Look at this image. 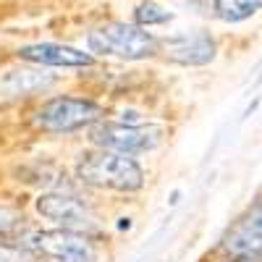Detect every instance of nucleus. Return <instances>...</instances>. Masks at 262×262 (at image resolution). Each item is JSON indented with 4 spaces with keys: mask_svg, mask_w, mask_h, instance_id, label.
<instances>
[{
    "mask_svg": "<svg viewBox=\"0 0 262 262\" xmlns=\"http://www.w3.org/2000/svg\"><path fill=\"white\" fill-rule=\"evenodd\" d=\"M71 179L90 194L137 196L147 189L149 170L139 158L84 147L71 160Z\"/></svg>",
    "mask_w": 262,
    "mask_h": 262,
    "instance_id": "1",
    "label": "nucleus"
},
{
    "mask_svg": "<svg viewBox=\"0 0 262 262\" xmlns=\"http://www.w3.org/2000/svg\"><path fill=\"white\" fill-rule=\"evenodd\" d=\"M97 194H90L79 184L71 189L37 191L32 200V215L37 221L50 223V228H66L105 238V215L100 212Z\"/></svg>",
    "mask_w": 262,
    "mask_h": 262,
    "instance_id": "2",
    "label": "nucleus"
},
{
    "mask_svg": "<svg viewBox=\"0 0 262 262\" xmlns=\"http://www.w3.org/2000/svg\"><path fill=\"white\" fill-rule=\"evenodd\" d=\"M107 118V107L97 97L60 92L37 100L27 123L34 134L42 137H74L84 134L92 123Z\"/></svg>",
    "mask_w": 262,
    "mask_h": 262,
    "instance_id": "3",
    "label": "nucleus"
},
{
    "mask_svg": "<svg viewBox=\"0 0 262 262\" xmlns=\"http://www.w3.org/2000/svg\"><path fill=\"white\" fill-rule=\"evenodd\" d=\"M86 147L118 152L128 158H142L149 152H158L170 142L173 128L160 121H147V123H121L113 118H102L92 123L84 131Z\"/></svg>",
    "mask_w": 262,
    "mask_h": 262,
    "instance_id": "4",
    "label": "nucleus"
},
{
    "mask_svg": "<svg viewBox=\"0 0 262 262\" xmlns=\"http://www.w3.org/2000/svg\"><path fill=\"white\" fill-rule=\"evenodd\" d=\"M86 53L128 63L152 60L160 55V37L131 21H105L86 34Z\"/></svg>",
    "mask_w": 262,
    "mask_h": 262,
    "instance_id": "5",
    "label": "nucleus"
},
{
    "mask_svg": "<svg viewBox=\"0 0 262 262\" xmlns=\"http://www.w3.org/2000/svg\"><path fill=\"white\" fill-rule=\"evenodd\" d=\"M24 247L45 262H105V238L66 228H34Z\"/></svg>",
    "mask_w": 262,
    "mask_h": 262,
    "instance_id": "6",
    "label": "nucleus"
},
{
    "mask_svg": "<svg viewBox=\"0 0 262 262\" xmlns=\"http://www.w3.org/2000/svg\"><path fill=\"white\" fill-rule=\"evenodd\" d=\"M217 252L228 262H262V189L226 228Z\"/></svg>",
    "mask_w": 262,
    "mask_h": 262,
    "instance_id": "7",
    "label": "nucleus"
},
{
    "mask_svg": "<svg viewBox=\"0 0 262 262\" xmlns=\"http://www.w3.org/2000/svg\"><path fill=\"white\" fill-rule=\"evenodd\" d=\"M160 55L168 63L186 66V69H202L210 66L217 55V42L210 32H181L160 39Z\"/></svg>",
    "mask_w": 262,
    "mask_h": 262,
    "instance_id": "8",
    "label": "nucleus"
},
{
    "mask_svg": "<svg viewBox=\"0 0 262 262\" xmlns=\"http://www.w3.org/2000/svg\"><path fill=\"white\" fill-rule=\"evenodd\" d=\"M16 60H24L37 69H92L97 58L79 48L63 45V42H29L16 48Z\"/></svg>",
    "mask_w": 262,
    "mask_h": 262,
    "instance_id": "9",
    "label": "nucleus"
},
{
    "mask_svg": "<svg viewBox=\"0 0 262 262\" xmlns=\"http://www.w3.org/2000/svg\"><path fill=\"white\" fill-rule=\"evenodd\" d=\"M58 76L42 69H11L0 74V100L3 102H24V100H42L53 86Z\"/></svg>",
    "mask_w": 262,
    "mask_h": 262,
    "instance_id": "10",
    "label": "nucleus"
},
{
    "mask_svg": "<svg viewBox=\"0 0 262 262\" xmlns=\"http://www.w3.org/2000/svg\"><path fill=\"white\" fill-rule=\"evenodd\" d=\"M34 221L29 212L18 205L0 202V244H18L24 247V242L34 231Z\"/></svg>",
    "mask_w": 262,
    "mask_h": 262,
    "instance_id": "11",
    "label": "nucleus"
},
{
    "mask_svg": "<svg viewBox=\"0 0 262 262\" xmlns=\"http://www.w3.org/2000/svg\"><path fill=\"white\" fill-rule=\"evenodd\" d=\"M262 8V0H212L215 16L226 24H242Z\"/></svg>",
    "mask_w": 262,
    "mask_h": 262,
    "instance_id": "12",
    "label": "nucleus"
},
{
    "mask_svg": "<svg viewBox=\"0 0 262 262\" xmlns=\"http://www.w3.org/2000/svg\"><path fill=\"white\" fill-rule=\"evenodd\" d=\"M173 21V13L158 3V0H139L131 11V24H137L142 29H152V27H165Z\"/></svg>",
    "mask_w": 262,
    "mask_h": 262,
    "instance_id": "13",
    "label": "nucleus"
},
{
    "mask_svg": "<svg viewBox=\"0 0 262 262\" xmlns=\"http://www.w3.org/2000/svg\"><path fill=\"white\" fill-rule=\"evenodd\" d=\"M0 262H45L27 247L18 244H0Z\"/></svg>",
    "mask_w": 262,
    "mask_h": 262,
    "instance_id": "14",
    "label": "nucleus"
}]
</instances>
